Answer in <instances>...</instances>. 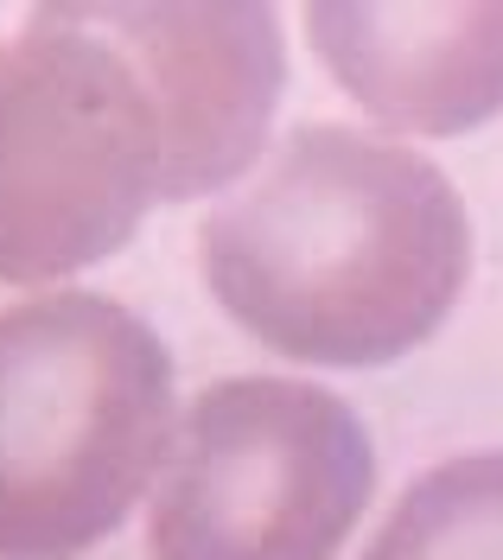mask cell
<instances>
[{
	"mask_svg": "<svg viewBox=\"0 0 503 560\" xmlns=\"http://www.w3.org/2000/svg\"><path fill=\"white\" fill-rule=\"evenodd\" d=\"M204 275L268 350L370 370L446 325L471 275V230L453 178L414 147L306 121L211 210Z\"/></svg>",
	"mask_w": 503,
	"mask_h": 560,
	"instance_id": "cell-1",
	"label": "cell"
},
{
	"mask_svg": "<svg viewBox=\"0 0 503 560\" xmlns=\"http://www.w3.org/2000/svg\"><path fill=\"white\" fill-rule=\"evenodd\" d=\"M173 446V357L121 300L0 313V560H71L128 523Z\"/></svg>",
	"mask_w": 503,
	"mask_h": 560,
	"instance_id": "cell-2",
	"label": "cell"
},
{
	"mask_svg": "<svg viewBox=\"0 0 503 560\" xmlns=\"http://www.w3.org/2000/svg\"><path fill=\"white\" fill-rule=\"evenodd\" d=\"M173 128L103 7H38L0 45V280L103 261L173 205Z\"/></svg>",
	"mask_w": 503,
	"mask_h": 560,
	"instance_id": "cell-3",
	"label": "cell"
},
{
	"mask_svg": "<svg viewBox=\"0 0 503 560\" xmlns=\"http://www.w3.org/2000/svg\"><path fill=\"white\" fill-rule=\"evenodd\" d=\"M370 490L376 453L338 395L230 376L173 433L153 560H338Z\"/></svg>",
	"mask_w": 503,
	"mask_h": 560,
	"instance_id": "cell-4",
	"label": "cell"
},
{
	"mask_svg": "<svg viewBox=\"0 0 503 560\" xmlns=\"http://www.w3.org/2000/svg\"><path fill=\"white\" fill-rule=\"evenodd\" d=\"M115 33L134 45L173 128V205L249 173L268 140L288 45L268 7H115Z\"/></svg>",
	"mask_w": 503,
	"mask_h": 560,
	"instance_id": "cell-5",
	"label": "cell"
},
{
	"mask_svg": "<svg viewBox=\"0 0 503 560\" xmlns=\"http://www.w3.org/2000/svg\"><path fill=\"white\" fill-rule=\"evenodd\" d=\"M313 51L331 83L408 135H466L503 115V0L370 7L319 0Z\"/></svg>",
	"mask_w": 503,
	"mask_h": 560,
	"instance_id": "cell-6",
	"label": "cell"
},
{
	"mask_svg": "<svg viewBox=\"0 0 503 560\" xmlns=\"http://www.w3.org/2000/svg\"><path fill=\"white\" fill-rule=\"evenodd\" d=\"M363 560H503V453H466L421 471Z\"/></svg>",
	"mask_w": 503,
	"mask_h": 560,
	"instance_id": "cell-7",
	"label": "cell"
}]
</instances>
